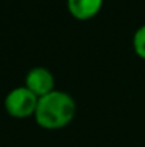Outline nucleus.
I'll list each match as a JSON object with an SVG mask.
<instances>
[{
    "label": "nucleus",
    "instance_id": "nucleus-1",
    "mask_svg": "<svg viewBox=\"0 0 145 147\" xmlns=\"http://www.w3.org/2000/svg\"><path fill=\"white\" fill-rule=\"evenodd\" d=\"M76 101L68 93L53 90L43 97H39L34 119L37 124L47 130L65 127L76 116Z\"/></svg>",
    "mask_w": 145,
    "mask_h": 147
},
{
    "label": "nucleus",
    "instance_id": "nucleus-2",
    "mask_svg": "<svg viewBox=\"0 0 145 147\" xmlns=\"http://www.w3.org/2000/svg\"><path fill=\"white\" fill-rule=\"evenodd\" d=\"M37 103L39 97L33 92H30L26 86H23V87H16L7 93L4 98V109L14 119H26L34 116Z\"/></svg>",
    "mask_w": 145,
    "mask_h": 147
},
{
    "label": "nucleus",
    "instance_id": "nucleus-3",
    "mask_svg": "<svg viewBox=\"0 0 145 147\" xmlns=\"http://www.w3.org/2000/svg\"><path fill=\"white\" fill-rule=\"evenodd\" d=\"M26 87L37 97H43L54 90V76L46 67H33L26 76Z\"/></svg>",
    "mask_w": 145,
    "mask_h": 147
},
{
    "label": "nucleus",
    "instance_id": "nucleus-4",
    "mask_svg": "<svg viewBox=\"0 0 145 147\" xmlns=\"http://www.w3.org/2000/svg\"><path fill=\"white\" fill-rule=\"evenodd\" d=\"M68 11L78 20L94 17L102 7V0H67Z\"/></svg>",
    "mask_w": 145,
    "mask_h": 147
},
{
    "label": "nucleus",
    "instance_id": "nucleus-5",
    "mask_svg": "<svg viewBox=\"0 0 145 147\" xmlns=\"http://www.w3.org/2000/svg\"><path fill=\"white\" fill-rule=\"evenodd\" d=\"M132 45H134V50L135 53L145 59V24H142L134 34V39H132Z\"/></svg>",
    "mask_w": 145,
    "mask_h": 147
}]
</instances>
